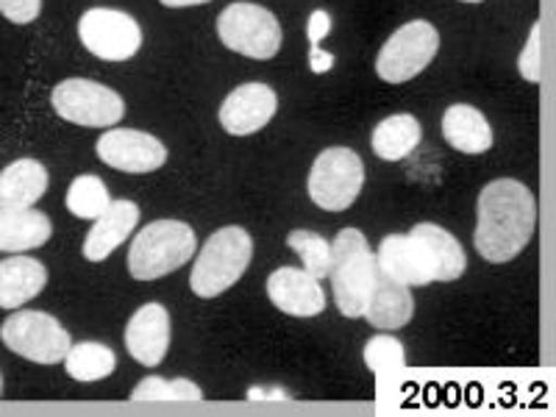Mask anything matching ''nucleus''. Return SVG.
Returning a JSON list of instances; mask_svg holds the SVG:
<instances>
[{
	"instance_id": "15",
	"label": "nucleus",
	"mask_w": 556,
	"mask_h": 417,
	"mask_svg": "<svg viewBox=\"0 0 556 417\" xmlns=\"http://www.w3.org/2000/svg\"><path fill=\"white\" fill-rule=\"evenodd\" d=\"M139 223V206L134 201H112L106 206L101 217L96 220V226L89 228L87 240H84V260L89 262H103L109 260V253L117 251L123 245V240L134 235V228Z\"/></svg>"
},
{
	"instance_id": "20",
	"label": "nucleus",
	"mask_w": 556,
	"mask_h": 417,
	"mask_svg": "<svg viewBox=\"0 0 556 417\" xmlns=\"http://www.w3.org/2000/svg\"><path fill=\"white\" fill-rule=\"evenodd\" d=\"M48 285V270L31 256H12L0 262V309H20L34 301Z\"/></svg>"
},
{
	"instance_id": "23",
	"label": "nucleus",
	"mask_w": 556,
	"mask_h": 417,
	"mask_svg": "<svg viewBox=\"0 0 556 417\" xmlns=\"http://www.w3.org/2000/svg\"><path fill=\"white\" fill-rule=\"evenodd\" d=\"M420 137H424L420 123L412 114H392L374 128L370 148L384 162H401L420 146Z\"/></svg>"
},
{
	"instance_id": "34",
	"label": "nucleus",
	"mask_w": 556,
	"mask_h": 417,
	"mask_svg": "<svg viewBox=\"0 0 556 417\" xmlns=\"http://www.w3.org/2000/svg\"><path fill=\"white\" fill-rule=\"evenodd\" d=\"M159 3L167 9H187V7H201V3H208V0H159Z\"/></svg>"
},
{
	"instance_id": "14",
	"label": "nucleus",
	"mask_w": 556,
	"mask_h": 417,
	"mask_svg": "<svg viewBox=\"0 0 556 417\" xmlns=\"http://www.w3.org/2000/svg\"><path fill=\"white\" fill-rule=\"evenodd\" d=\"M128 354L146 367L162 365L170 348V315L162 304L139 306L126 326Z\"/></svg>"
},
{
	"instance_id": "5",
	"label": "nucleus",
	"mask_w": 556,
	"mask_h": 417,
	"mask_svg": "<svg viewBox=\"0 0 556 417\" xmlns=\"http://www.w3.org/2000/svg\"><path fill=\"white\" fill-rule=\"evenodd\" d=\"M217 37L228 51L267 62L281 48V26L276 14L256 3H231L217 17Z\"/></svg>"
},
{
	"instance_id": "2",
	"label": "nucleus",
	"mask_w": 556,
	"mask_h": 417,
	"mask_svg": "<svg viewBox=\"0 0 556 417\" xmlns=\"http://www.w3.org/2000/svg\"><path fill=\"white\" fill-rule=\"evenodd\" d=\"M334 287V301L340 315L356 317L365 315L376 281V253L367 245V237L359 228H342L331 242L329 276Z\"/></svg>"
},
{
	"instance_id": "16",
	"label": "nucleus",
	"mask_w": 556,
	"mask_h": 417,
	"mask_svg": "<svg viewBox=\"0 0 556 417\" xmlns=\"http://www.w3.org/2000/svg\"><path fill=\"white\" fill-rule=\"evenodd\" d=\"M415 315V298H412V287L401 285L395 278H390L387 273L379 270L376 265V281L374 292H370V301L365 306L367 323L374 329L392 331V329H404L406 323Z\"/></svg>"
},
{
	"instance_id": "4",
	"label": "nucleus",
	"mask_w": 556,
	"mask_h": 417,
	"mask_svg": "<svg viewBox=\"0 0 556 417\" xmlns=\"http://www.w3.org/2000/svg\"><path fill=\"white\" fill-rule=\"evenodd\" d=\"M253 240L245 228L226 226L208 237L192 265L190 287L198 298H215L231 290L248 270Z\"/></svg>"
},
{
	"instance_id": "30",
	"label": "nucleus",
	"mask_w": 556,
	"mask_h": 417,
	"mask_svg": "<svg viewBox=\"0 0 556 417\" xmlns=\"http://www.w3.org/2000/svg\"><path fill=\"white\" fill-rule=\"evenodd\" d=\"M39 9H42V0H0V14L17 26H28L39 17Z\"/></svg>"
},
{
	"instance_id": "22",
	"label": "nucleus",
	"mask_w": 556,
	"mask_h": 417,
	"mask_svg": "<svg viewBox=\"0 0 556 417\" xmlns=\"http://www.w3.org/2000/svg\"><path fill=\"white\" fill-rule=\"evenodd\" d=\"M48 170L37 159H17L0 173V208H28L48 192Z\"/></svg>"
},
{
	"instance_id": "13",
	"label": "nucleus",
	"mask_w": 556,
	"mask_h": 417,
	"mask_svg": "<svg viewBox=\"0 0 556 417\" xmlns=\"http://www.w3.org/2000/svg\"><path fill=\"white\" fill-rule=\"evenodd\" d=\"M267 295L273 306L292 317H315L326 309L323 285L304 267H278L267 278Z\"/></svg>"
},
{
	"instance_id": "17",
	"label": "nucleus",
	"mask_w": 556,
	"mask_h": 417,
	"mask_svg": "<svg viewBox=\"0 0 556 417\" xmlns=\"http://www.w3.org/2000/svg\"><path fill=\"white\" fill-rule=\"evenodd\" d=\"M409 237L420 248V253H424V260L429 265L434 281H456L465 273V267H468V260H465V251H462L459 240L454 235H448L443 226L417 223L409 231Z\"/></svg>"
},
{
	"instance_id": "29",
	"label": "nucleus",
	"mask_w": 556,
	"mask_h": 417,
	"mask_svg": "<svg viewBox=\"0 0 556 417\" xmlns=\"http://www.w3.org/2000/svg\"><path fill=\"white\" fill-rule=\"evenodd\" d=\"M540 23H534L529 31V42L523 45V51L518 56V70L523 81L540 84L543 81V56H540Z\"/></svg>"
},
{
	"instance_id": "11",
	"label": "nucleus",
	"mask_w": 556,
	"mask_h": 417,
	"mask_svg": "<svg viewBox=\"0 0 556 417\" xmlns=\"http://www.w3.org/2000/svg\"><path fill=\"white\" fill-rule=\"evenodd\" d=\"M96 151L103 165L123 173H153L167 162V148L153 134L134 128H109Z\"/></svg>"
},
{
	"instance_id": "31",
	"label": "nucleus",
	"mask_w": 556,
	"mask_h": 417,
	"mask_svg": "<svg viewBox=\"0 0 556 417\" xmlns=\"http://www.w3.org/2000/svg\"><path fill=\"white\" fill-rule=\"evenodd\" d=\"M329 31H331L329 12H323V9L312 12L309 14V23H306V37H309L312 48H320V42L326 37H329Z\"/></svg>"
},
{
	"instance_id": "24",
	"label": "nucleus",
	"mask_w": 556,
	"mask_h": 417,
	"mask_svg": "<svg viewBox=\"0 0 556 417\" xmlns=\"http://www.w3.org/2000/svg\"><path fill=\"white\" fill-rule=\"evenodd\" d=\"M64 367H67L70 379L76 381H101L109 379L117 367V356L112 348L101 345V342H78L70 345L64 354Z\"/></svg>"
},
{
	"instance_id": "19",
	"label": "nucleus",
	"mask_w": 556,
	"mask_h": 417,
	"mask_svg": "<svg viewBox=\"0 0 556 417\" xmlns=\"http://www.w3.org/2000/svg\"><path fill=\"white\" fill-rule=\"evenodd\" d=\"M51 217L39 208H0V251L26 253L51 240Z\"/></svg>"
},
{
	"instance_id": "26",
	"label": "nucleus",
	"mask_w": 556,
	"mask_h": 417,
	"mask_svg": "<svg viewBox=\"0 0 556 417\" xmlns=\"http://www.w3.org/2000/svg\"><path fill=\"white\" fill-rule=\"evenodd\" d=\"M287 245L301 256L304 270L309 273V276H315L317 281H323V278L329 276V256H331L329 240H323V237L315 235V231H301V228H298V231H290Z\"/></svg>"
},
{
	"instance_id": "21",
	"label": "nucleus",
	"mask_w": 556,
	"mask_h": 417,
	"mask_svg": "<svg viewBox=\"0 0 556 417\" xmlns=\"http://www.w3.org/2000/svg\"><path fill=\"white\" fill-rule=\"evenodd\" d=\"M443 137L459 153H486L493 148V128L484 114L470 103H454L443 114Z\"/></svg>"
},
{
	"instance_id": "1",
	"label": "nucleus",
	"mask_w": 556,
	"mask_h": 417,
	"mask_svg": "<svg viewBox=\"0 0 556 417\" xmlns=\"http://www.w3.org/2000/svg\"><path fill=\"white\" fill-rule=\"evenodd\" d=\"M476 223V251L481 260L504 265L529 245L538 226V201L515 178L490 181L479 195Z\"/></svg>"
},
{
	"instance_id": "8",
	"label": "nucleus",
	"mask_w": 556,
	"mask_h": 417,
	"mask_svg": "<svg viewBox=\"0 0 556 417\" xmlns=\"http://www.w3.org/2000/svg\"><path fill=\"white\" fill-rule=\"evenodd\" d=\"M0 340L7 342L12 354L23 356L37 365H56L64 359L73 340L67 329L48 312H14L3 326H0Z\"/></svg>"
},
{
	"instance_id": "18",
	"label": "nucleus",
	"mask_w": 556,
	"mask_h": 417,
	"mask_svg": "<svg viewBox=\"0 0 556 417\" xmlns=\"http://www.w3.org/2000/svg\"><path fill=\"white\" fill-rule=\"evenodd\" d=\"M376 265H379L381 273H387V276L406 287H426L434 281L424 253H420V248L415 245L409 235L384 237L379 251H376Z\"/></svg>"
},
{
	"instance_id": "25",
	"label": "nucleus",
	"mask_w": 556,
	"mask_h": 417,
	"mask_svg": "<svg viewBox=\"0 0 556 417\" xmlns=\"http://www.w3.org/2000/svg\"><path fill=\"white\" fill-rule=\"evenodd\" d=\"M112 203L109 198L106 184L98 176H78L76 181L70 184L67 190V208L70 215L81 217V220H98Z\"/></svg>"
},
{
	"instance_id": "35",
	"label": "nucleus",
	"mask_w": 556,
	"mask_h": 417,
	"mask_svg": "<svg viewBox=\"0 0 556 417\" xmlns=\"http://www.w3.org/2000/svg\"><path fill=\"white\" fill-rule=\"evenodd\" d=\"M462 3H484V0H462Z\"/></svg>"
},
{
	"instance_id": "32",
	"label": "nucleus",
	"mask_w": 556,
	"mask_h": 417,
	"mask_svg": "<svg viewBox=\"0 0 556 417\" xmlns=\"http://www.w3.org/2000/svg\"><path fill=\"white\" fill-rule=\"evenodd\" d=\"M331 67H334V56H331V53L320 51V48H309V70L315 73V76L329 73Z\"/></svg>"
},
{
	"instance_id": "6",
	"label": "nucleus",
	"mask_w": 556,
	"mask_h": 417,
	"mask_svg": "<svg viewBox=\"0 0 556 417\" xmlns=\"http://www.w3.org/2000/svg\"><path fill=\"white\" fill-rule=\"evenodd\" d=\"M440 51V34L429 20H412L381 45L376 73L387 84H406L420 76Z\"/></svg>"
},
{
	"instance_id": "28",
	"label": "nucleus",
	"mask_w": 556,
	"mask_h": 417,
	"mask_svg": "<svg viewBox=\"0 0 556 417\" xmlns=\"http://www.w3.org/2000/svg\"><path fill=\"white\" fill-rule=\"evenodd\" d=\"M365 362L374 374H387V370H401L406 367V351L395 337L379 334L367 340Z\"/></svg>"
},
{
	"instance_id": "33",
	"label": "nucleus",
	"mask_w": 556,
	"mask_h": 417,
	"mask_svg": "<svg viewBox=\"0 0 556 417\" xmlns=\"http://www.w3.org/2000/svg\"><path fill=\"white\" fill-rule=\"evenodd\" d=\"M248 399H251V401H262V399H267V401H287V395L281 390H256V387H253V390L248 392Z\"/></svg>"
},
{
	"instance_id": "3",
	"label": "nucleus",
	"mask_w": 556,
	"mask_h": 417,
	"mask_svg": "<svg viewBox=\"0 0 556 417\" xmlns=\"http://www.w3.org/2000/svg\"><path fill=\"white\" fill-rule=\"evenodd\" d=\"M195 231L181 220L148 223L131 242L128 273L137 281H156L195 256Z\"/></svg>"
},
{
	"instance_id": "27",
	"label": "nucleus",
	"mask_w": 556,
	"mask_h": 417,
	"mask_svg": "<svg viewBox=\"0 0 556 417\" xmlns=\"http://www.w3.org/2000/svg\"><path fill=\"white\" fill-rule=\"evenodd\" d=\"M131 401H203L201 387L187 379L165 381L159 376L142 379L131 392Z\"/></svg>"
},
{
	"instance_id": "36",
	"label": "nucleus",
	"mask_w": 556,
	"mask_h": 417,
	"mask_svg": "<svg viewBox=\"0 0 556 417\" xmlns=\"http://www.w3.org/2000/svg\"><path fill=\"white\" fill-rule=\"evenodd\" d=\"M0 392H3V376H0Z\"/></svg>"
},
{
	"instance_id": "9",
	"label": "nucleus",
	"mask_w": 556,
	"mask_h": 417,
	"mask_svg": "<svg viewBox=\"0 0 556 417\" xmlns=\"http://www.w3.org/2000/svg\"><path fill=\"white\" fill-rule=\"evenodd\" d=\"M53 109L62 121L84 128L117 126L126 114V103L114 89L87 78H67L53 89Z\"/></svg>"
},
{
	"instance_id": "10",
	"label": "nucleus",
	"mask_w": 556,
	"mask_h": 417,
	"mask_svg": "<svg viewBox=\"0 0 556 417\" xmlns=\"http://www.w3.org/2000/svg\"><path fill=\"white\" fill-rule=\"evenodd\" d=\"M78 39L103 62H128L142 48V28L131 14L117 9H89L78 20Z\"/></svg>"
},
{
	"instance_id": "7",
	"label": "nucleus",
	"mask_w": 556,
	"mask_h": 417,
	"mask_svg": "<svg viewBox=\"0 0 556 417\" xmlns=\"http://www.w3.org/2000/svg\"><path fill=\"white\" fill-rule=\"evenodd\" d=\"M365 184V165L351 148H326L315 159L306 190L315 206L326 212H345L359 198Z\"/></svg>"
},
{
	"instance_id": "12",
	"label": "nucleus",
	"mask_w": 556,
	"mask_h": 417,
	"mask_svg": "<svg viewBox=\"0 0 556 417\" xmlns=\"http://www.w3.org/2000/svg\"><path fill=\"white\" fill-rule=\"evenodd\" d=\"M278 109L276 89L262 81L240 84L220 106V126L235 137L256 134L273 121Z\"/></svg>"
}]
</instances>
